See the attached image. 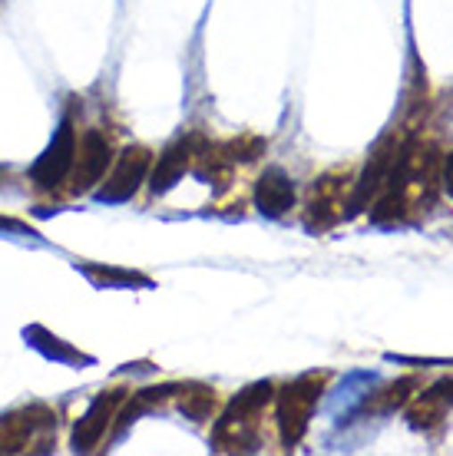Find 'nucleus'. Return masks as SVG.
I'll return each instance as SVG.
<instances>
[{"label": "nucleus", "mask_w": 453, "mask_h": 456, "mask_svg": "<svg viewBox=\"0 0 453 456\" xmlns=\"http://www.w3.org/2000/svg\"><path fill=\"white\" fill-rule=\"evenodd\" d=\"M110 162H113V146H110V139L103 136L100 129H90V133L83 136V142H79L73 169H70V189H73V195L90 192L93 185L106 175Z\"/></svg>", "instance_id": "1"}, {"label": "nucleus", "mask_w": 453, "mask_h": 456, "mask_svg": "<svg viewBox=\"0 0 453 456\" xmlns=\"http://www.w3.org/2000/svg\"><path fill=\"white\" fill-rule=\"evenodd\" d=\"M317 394H321V380L317 377H301L298 384L284 387L282 400H278V420H282V440L288 446L298 444L301 434H305L311 407L317 403Z\"/></svg>", "instance_id": "2"}, {"label": "nucleus", "mask_w": 453, "mask_h": 456, "mask_svg": "<svg viewBox=\"0 0 453 456\" xmlns=\"http://www.w3.org/2000/svg\"><path fill=\"white\" fill-rule=\"evenodd\" d=\"M73 159H77V133H73V123L63 119L60 133L54 136V142L46 146V152L37 159L34 166V183L40 189H54L70 175L73 169Z\"/></svg>", "instance_id": "3"}, {"label": "nucleus", "mask_w": 453, "mask_h": 456, "mask_svg": "<svg viewBox=\"0 0 453 456\" xmlns=\"http://www.w3.org/2000/svg\"><path fill=\"white\" fill-rule=\"evenodd\" d=\"M146 169H149V149L129 146L119 156V162H116L113 175L96 192V199L100 202H126V199H133L136 189L143 185V179H146Z\"/></svg>", "instance_id": "4"}, {"label": "nucleus", "mask_w": 453, "mask_h": 456, "mask_svg": "<svg viewBox=\"0 0 453 456\" xmlns=\"http://www.w3.org/2000/svg\"><path fill=\"white\" fill-rule=\"evenodd\" d=\"M119 400H123L119 390L100 394V397L93 400V407L86 411V417H83V420L77 423V430H73V444H77V450H93V446L100 444V436L106 434V427H110V420H113Z\"/></svg>", "instance_id": "5"}, {"label": "nucleus", "mask_w": 453, "mask_h": 456, "mask_svg": "<svg viewBox=\"0 0 453 456\" xmlns=\"http://www.w3.org/2000/svg\"><path fill=\"white\" fill-rule=\"evenodd\" d=\"M255 206L261 216L282 218L288 208L295 206V185L282 169H268L255 185Z\"/></svg>", "instance_id": "6"}, {"label": "nucleus", "mask_w": 453, "mask_h": 456, "mask_svg": "<svg viewBox=\"0 0 453 456\" xmlns=\"http://www.w3.org/2000/svg\"><path fill=\"white\" fill-rule=\"evenodd\" d=\"M189 159H193V142H185V139L172 142V146L159 156L156 169H152V183H149V189H152L156 195L169 192L172 185L182 179V172L189 169Z\"/></svg>", "instance_id": "7"}, {"label": "nucleus", "mask_w": 453, "mask_h": 456, "mask_svg": "<svg viewBox=\"0 0 453 456\" xmlns=\"http://www.w3.org/2000/svg\"><path fill=\"white\" fill-rule=\"evenodd\" d=\"M212 403H216V397H212V390L195 387V394H185V400H182V411L189 413V417H195V420H202V417H209V411H212Z\"/></svg>", "instance_id": "8"}, {"label": "nucleus", "mask_w": 453, "mask_h": 456, "mask_svg": "<svg viewBox=\"0 0 453 456\" xmlns=\"http://www.w3.org/2000/svg\"><path fill=\"white\" fill-rule=\"evenodd\" d=\"M447 192H450V199H453V152L447 156Z\"/></svg>", "instance_id": "9"}]
</instances>
